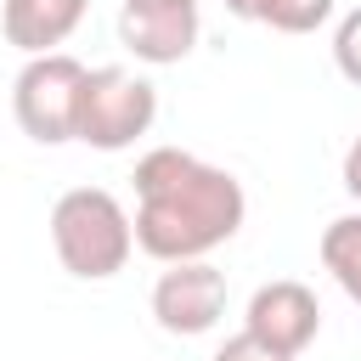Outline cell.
<instances>
[{
  "label": "cell",
  "mask_w": 361,
  "mask_h": 361,
  "mask_svg": "<svg viewBox=\"0 0 361 361\" xmlns=\"http://www.w3.org/2000/svg\"><path fill=\"white\" fill-rule=\"evenodd\" d=\"M243 180L220 164H203L197 152L152 147L135 164V248L164 265L209 259L220 243L243 231Z\"/></svg>",
  "instance_id": "obj_1"
},
{
  "label": "cell",
  "mask_w": 361,
  "mask_h": 361,
  "mask_svg": "<svg viewBox=\"0 0 361 361\" xmlns=\"http://www.w3.org/2000/svg\"><path fill=\"white\" fill-rule=\"evenodd\" d=\"M51 248L68 276L79 282H107L130 265L135 254V226L130 209L107 186H73L51 203Z\"/></svg>",
  "instance_id": "obj_2"
},
{
  "label": "cell",
  "mask_w": 361,
  "mask_h": 361,
  "mask_svg": "<svg viewBox=\"0 0 361 361\" xmlns=\"http://www.w3.org/2000/svg\"><path fill=\"white\" fill-rule=\"evenodd\" d=\"M152 118H158L152 79H141L130 68H85L73 141H85L96 152H124L152 130Z\"/></svg>",
  "instance_id": "obj_3"
},
{
  "label": "cell",
  "mask_w": 361,
  "mask_h": 361,
  "mask_svg": "<svg viewBox=\"0 0 361 361\" xmlns=\"http://www.w3.org/2000/svg\"><path fill=\"white\" fill-rule=\"evenodd\" d=\"M79 85H85V62H79V56H68V51H39V56H28L23 73L11 79V113H17L23 135L39 141V147L73 141Z\"/></svg>",
  "instance_id": "obj_4"
},
{
  "label": "cell",
  "mask_w": 361,
  "mask_h": 361,
  "mask_svg": "<svg viewBox=\"0 0 361 361\" xmlns=\"http://www.w3.org/2000/svg\"><path fill=\"white\" fill-rule=\"evenodd\" d=\"M197 34H203V17L192 0H124L118 6V45L147 68L186 62Z\"/></svg>",
  "instance_id": "obj_5"
},
{
  "label": "cell",
  "mask_w": 361,
  "mask_h": 361,
  "mask_svg": "<svg viewBox=\"0 0 361 361\" xmlns=\"http://www.w3.org/2000/svg\"><path fill=\"white\" fill-rule=\"evenodd\" d=\"M152 316L164 333L175 338H197L226 316V271H214L209 259H175L158 282H152Z\"/></svg>",
  "instance_id": "obj_6"
},
{
  "label": "cell",
  "mask_w": 361,
  "mask_h": 361,
  "mask_svg": "<svg viewBox=\"0 0 361 361\" xmlns=\"http://www.w3.org/2000/svg\"><path fill=\"white\" fill-rule=\"evenodd\" d=\"M243 333H254L259 344H271V350H282V355L299 361V355L316 344V333H322V305H316V293H310L305 282H293V276L265 282V288H254V299H248V310H243Z\"/></svg>",
  "instance_id": "obj_7"
},
{
  "label": "cell",
  "mask_w": 361,
  "mask_h": 361,
  "mask_svg": "<svg viewBox=\"0 0 361 361\" xmlns=\"http://www.w3.org/2000/svg\"><path fill=\"white\" fill-rule=\"evenodd\" d=\"M85 11L90 0H0V34L23 56H39V51H56L85 23Z\"/></svg>",
  "instance_id": "obj_8"
},
{
  "label": "cell",
  "mask_w": 361,
  "mask_h": 361,
  "mask_svg": "<svg viewBox=\"0 0 361 361\" xmlns=\"http://www.w3.org/2000/svg\"><path fill=\"white\" fill-rule=\"evenodd\" d=\"M226 11L276 34H316L338 11V0H226Z\"/></svg>",
  "instance_id": "obj_9"
},
{
  "label": "cell",
  "mask_w": 361,
  "mask_h": 361,
  "mask_svg": "<svg viewBox=\"0 0 361 361\" xmlns=\"http://www.w3.org/2000/svg\"><path fill=\"white\" fill-rule=\"evenodd\" d=\"M316 254H322L327 276L344 288V299L361 305V214H338V220H327Z\"/></svg>",
  "instance_id": "obj_10"
},
{
  "label": "cell",
  "mask_w": 361,
  "mask_h": 361,
  "mask_svg": "<svg viewBox=\"0 0 361 361\" xmlns=\"http://www.w3.org/2000/svg\"><path fill=\"white\" fill-rule=\"evenodd\" d=\"M333 62H338V73L350 85H361V6L338 17V28H333Z\"/></svg>",
  "instance_id": "obj_11"
},
{
  "label": "cell",
  "mask_w": 361,
  "mask_h": 361,
  "mask_svg": "<svg viewBox=\"0 0 361 361\" xmlns=\"http://www.w3.org/2000/svg\"><path fill=\"white\" fill-rule=\"evenodd\" d=\"M209 361H293V355H282V350H271V344H259L254 333H237V338H226Z\"/></svg>",
  "instance_id": "obj_12"
},
{
  "label": "cell",
  "mask_w": 361,
  "mask_h": 361,
  "mask_svg": "<svg viewBox=\"0 0 361 361\" xmlns=\"http://www.w3.org/2000/svg\"><path fill=\"white\" fill-rule=\"evenodd\" d=\"M344 192L361 203V135L350 141V152H344Z\"/></svg>",
  "instance_id": "obj_13"
},
{
  "label": "cell",
  "mask_w": 361,
  "mask_h": 361,
  "mask_svg": "<svg viewBox=\"0 0 361 361\" xmlns=\"http://www.w3.org/2000/svg\"><path fill=\"white\" fill-rule=\"evenodd\" d=\"M192 6H197V0H192Z\"/></svg>",
  "instance_id": "obj_14"
}]
</instances>
